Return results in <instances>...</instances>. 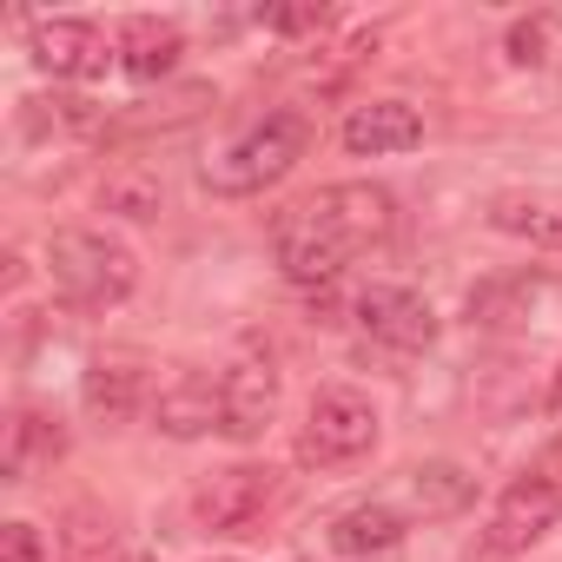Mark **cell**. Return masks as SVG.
Wrapping results in <instances>:
<instances>
[{
    "instance_id": "1",
    "label": "cell",
    "mask_w": 562,
    "mask_h": 562,
    "mask_svg": "<svg viewBox=\"0 0 562 562\" xmlns=\"http://www.w3.org/2000/svg\"><path fill=\"white\" fill-rule=\"evenodd\" d=\"M391 225H397V199H391L384 186L351 179V186H325V192H312L305 205H292L285 218L271 225V245H278V265H285L292 285L318 292V285H331V278H338L358 251L384 245Z\"/></svg>"
},
{
    "instance_id": "2",
    "label": "cell",
    "mask_w": 562,
    "mask_h": 562,
    "mask_svg": "<svg viewBox=\"0 0 562 562\" xmlns=\"http://www.w3.org/2000/svg\"><path fill=\"white\" fill-rule=\"evenodd\" d=\"M47 271H54V292H60L74 312H113V305L139 285V258H133V245H120L113 232H93V225L54 232Z\"/></svg>"
},
{
    "instance_id": "3",
    "label": "cell",
    "mask_w": 562,
    "mask_h": 562,
    "mask_svg": "<svg viewBox=\"0 0 562 562\" xmlns=\"http://www.w3.org/2000/svg\"><path fill=\"white\" fill-rule=\"evenodd\" d=\"M305 146H312V120L285 106V113H265L258 126H245L225 153H212L199 179L218 199H251V192H265V186L285 179L305 159Z\"/></svg>"
},
{
    "instance_id": "4",
    "label": "cell",
    "mask_w": 562,
    "mask_h": 562,
    "mask_svg": "<svg viewBox=\"0 0 562 562\" xmlns=\"http://www.w3.org/2000/svg\"><path fill=\"white\" fill-rule=\"evenodd\" d=\"M278 496H285L278 470H265V463H225V470H212V476L192 483V522L205 536H251L278 509Z\"/></svg>"
},
{
    "instance_id": "5",
    "label": "cell",
    "mask_w": 562,
    "mask_h": 562,
    "mask_svg": "<svg viewBox=\"0 0 562 562\" xmlns=\"http://www.w3.org/2000/svg\"><path fill=\"white\" fill-rule=\"evenodd\" d=\"M378 443V404L351 384H325L305 411V430H299V463H318V470H338V463H358L364 450Z\"/></svg>"
},
{
    "instance_id": "6",
    "label": "cell",
    "mask_w": 562,
    "mask_h": 562,
    "mask_svg": "<svg viewBox=\"0 0 562 562\" xmlns=\"http://www.w3.org/2000/svg\"><path fill=\"white\" fill-rule=\"evenodd\" d=\"M27 47H34V67L54 74V80H100L120 60L93 21H34Z\"/></svg>"
},
{
    "instance_id": "7",
    "label": "cell",
    "mask_w": 562,
    "mask_h": 562,
    "mask_svg": "<svg viewBox=\"0 0 562 562\" xmlns=\"http://www.w3.org/2000/svg\"><path fill=\"white\" fill-rule=\"evenodd\" d=\"M555 522H562V490L522 470V476L503 490V503H496L483 542H490V555H509V549H529L536 536H549Z\"/></svg>"
},
{
    "instance_id": "8",
    "label": "cell",
    "mask_w": 562,
    "mask_h": 562,
    "mask_svg": "<svg viewBox=\"0 0 562 562\" xmlns=\"http://www.w3.org/2000/svg\"><path fill=\"white\" fill-rule=\"evenodd\" d=\"M358 325L391 351H424L437 338V312L411 285H364L358 292Z\"/></svg>"
},
{
    "instance_id": "9",
    "label": "cell",
    "mask_w": 562,
    "mask_h": 562,
    "mask_svg": "<svg viewBox=\"0 0 562 562\" xmlns=\"http://www.w3.org/2000/svg\"><path fill=\"white\" fill-rule=\"evenodd\" d=\"M218 404H225V437L232 443H258L278 417V371L265 358H238L225 378H218Z\"/></svg>"
},
{
    "instance_id": "10",
    "label": "cell",
    "mask_w": 562,
    "mask_h": 562,
    "mask_svg": "<svg viewBox=\"0 0 562 562\" xmlns=\"http://www.w3.org/2000/svg\"><path fill=\"white\" fill-rule=\"evenodd\" d=\"M411 146H424V113H417L411 100H364V106H351V120H345V153H358V159H391V153H411Z\"/></svg>"
},
{
    "instance_id": "11",
    "label": "cell",
    "mask_w": 562,
    "mask_h": 562,
    "mask_svg": "<svg viewBox=\"0 0 562 562\" xmlns=\"http://www.w3.org/2000/svg\"><path fill=\"white\" fill-rule=\"evenodd\" d=\"M218 424H225V404H218V384H212L205 371H179L172 384H159V397H153V430L192 443V437H212Z\"/></svg>"
},
{
    "instance_id": "12",
    "label": "cell",
    "mask_w": 562,
    "mask_h": 562,
    "mask_svg": "<svg viewBox=\"0 0 562 562\" xmlns=\"http://www.w3.org/2000/svg\"><path fill=\"white\" fill-rule=\"evenodd\" d=\"M67 457V424L47 411H14L8 417V450H0V470L8 483H34L41 470H54Z\"/></svg>"
},
{
    "instance_id": "13",
    "label": "cell",
    "mask_w": 562,
    "mask_h": 562,
    "mask_svg": "<svg viewBox=\"0 0 562 562\" xmlns=\"http://www.w3.org/2000/svg\"><path fill=\"white\" fill-rule=\"evenodd\" d=\"M113 54H120V67H126L133 80H166V74L179 67V54H186V34H179V21H159V14H133V21L120 27Z\"/></svg>"
},
{
    "instance_id": "14",
    "label": "cell",
    "mask_w": 562,
    "mask_h": 562,
    "mask_svg": "<svg viewBox=\"0 0 562 562\" xmlns=\"http://www.w3.org/2000/svg\"><path fill=\"white\" fill-rule=\"evenodd\" d=\"M404 542V509L391 503H351L331 516V549L338 555H384Z\"/></svg>"
},
{
    "instance_id": "15",
    "label": "cell",
    "mask_w": 562,
    "mask_h": 562,
    "mask_svg": "<svg viewBox=\"0 0 562 562\" xmlns=\"http://www.w3.org/2000/svg\"><path fill=\"white\" fill-rule=\"evenodd\" d=\"M80 397H87V411H93L100 424H126V417L139 411V397H146V371H139L133 358H100V364L87 371Z\"/></svg>"
},
{
    "instance_id": "16",
    "label": "cell",
    "mask_w": 562,
    "mask_h": 562,
    "mask_svg": "<svg viewBox=\"0 0 562 562\" xmlns=\"http://www.w3.org/2000/svg\"><path fill=\"white\" fill-rule=\"evenodd\" d=\"M113 549H120V522L106 503H74L60 516V555L67 562H113Z\"/></svg>"
},
{
    "instance_id": "17",
    "label": "cell",
    "mask_w": 562,
    "mask_h": 562,
    "mask_svg": "<svg viewBox=\"0 0 562 562\" xmlns=\"http://www.w3.org/2000/svg\"><path fill=\"white\" fill-rule=\"evenodd\" d=\"M470 496H476V483L457 463H417L411 470V509L417 516H457Z\"/></svg>"
},
{
    "instance_id": "18",
    "label": "cell",
    "mask_w": 562,
    "mask_h": 562,
    "mask_svg": "<svg viewBox=\"0 0 562 562\" xmlns=\"http://www.w3.org/2000/svg\"><path fill=\"white\" fill-rule=\"evenodd\" d=\"M100 205L120 212V218H159L166 212V186L153 172H139V166H120V172L100 179Z\"/></svg>"
},
{
    "instance_id": "19",
    "label": "cell",
    "mask_w": 562,
    "mask_h": 562,
    "mask_svg": "<svg viewBox=\"0 0 562 562\" xmlns=\"http://www.w3.org/2000/svg\"><path fill=\"white\" fill-rule=\"evenodd\" d=\"M490 225H496V232H516V238H536V245H555V238H562V218H555L542 199H496Z\"/></svg>"
},
{
    "instance_id": "20",
    "label": "cell",
    "mask_w": 562,
    "mask_h": 562,
    "mask_svg": "<svg viewBox=\"0 0 562 562\" xmlns=\"http://www.w3.org/2000/svg\"><path fill=\"white\" fill-rule=\"evenodd\" d=\"M555 34H562L555 14H529V21H516V27H509V60H516V67H542L549 47H555Z\"/></svg>"
},
{
    "instance_id": "21",
    "label": "cell",
    "mask_w": 562,
    "mask_h": 562,
    "mask_svg": "<svg viewBox=\"0 0 562 562\" xmlns=\"http://www.w3.org/2000/svg\"><path fill=\"white\" fill-rule=\"evenodd\" d=\"M529 292V278H496V285L470 292V325H509V305Z\"/></svg>"
},
{
    "instance_id": "22",
    "label": "cell",
    "mask_w": 562,
    "mask_h": 562,
    "mask_svg": "<svg viewBox=\"0 0 562 562\" xmlns=\"http://www.w3.org/2000/svg\"><path fill=\"white\" fill-rule=\"evenodd\" d=\"M0 562H47V542L34 522H0Z\"/></svg>"
},
{
    "instance_id": "23",
    "label": "cell",
    "mask_w": 562,
    "mask_h": 562,
    "mask_svg": "<svg viewBox=\"0 0 562 562\" xmlns=\"http://www.w3.org/2000/svg\"><path fill=\"white\" fill-rule=\"evenodd\" d=\"M271 34H325L331 27V14L325 8H271V14H258Z\"/></svg>"
},
{
    "instance_id": "24",
    "label": "cell",
    "mask_w": 562,
    "mask_h": 562,
    "mask_svg": "<svg viewBox=\"0 0 562 562\" xmlns=\"http://www.w3.org/2000/svg\"><path fill=\"white\" fill-rule=\"evenodd\" d=\"M529 476H542V483H555V490H562V437H555V443L529 463Z\"/></svg>"
},
{
    "instance_id": "25",
    "label": "cell",
    "mask_w": 562,
    "mask_h": 562,
    "mask_svg": "<svg viewBox=\"0 0 562 562\" xmlns=\"http://www.w3.org/2000/svg\"><path fill=\"white\" fill-rule=\"evenodd\" d=\"M549 411H562V371H555V384H549Z\"/></svg>"
}]
</instances>
